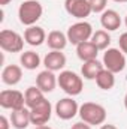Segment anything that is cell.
Returning a JSON list of instances; mask_svg holds the SVG:
<instances>
[{
    "instance_id": "cell-1",
    "label": "cell",
    "mask_w": 127,
    "mask_h": 129,
    "mask_svg": "<svg viewBox=\"0 0 127 129\" xmlns=\"http://www.w3.org/2000/svg\"><path fill=\"white\" fill-rule=\"evenodd\" d=\"M43 14V8L37 0H24L18 8V20L23 26H36Z\"/></svg>"
},
{
    "instance_id": "cell-2",
    "label": "cell",
    "mask_w": 127,
    "mask_h": 129,
    "mask_svg": "<svg viewBox=\"0 0 127 129\" xmlns=\"http://www.w3.org/2000/svg\"><path fill=\"white\" fill-rule=\"evenodd\" d=\"M79 117L82 122L88 123L90 126L103 125L106 120V108L96 102H84L79 107Z\"/></svg>"
},
{
    "instance_id": "cell-3",
    "label": "cell",
    "mask_w": 127,
    "mask_h": 129,
    "mask_svg": "<svg viewBox=\"0 0 127 129\" xmlns=\"http://www.w3.org/2000/svg\"><path fill=\"white\" fill-rule=\"evenodd\" d=\"M57 80H58L60 89L66 95L73 98L82 93L84 81H82V77H79L76 72H73V71H61L60 75L57 77Z\"/></svg>"
},
{
    "instance_id": "cell-4",
    "label": "cell",
    "mask_w": 127,
    "mask_h": 129,
    "mask_svg": "<svg viewBox=\"0 0 127 129\" xmlns=\"http://www.w3.org/2000/svg\"><path fill=\"white\" fill-rule=\"evenodd\" d=\"M24 36L15 30L3 29L0 32V48L6 53H21L24 48Z\"/></svg>"
},
{
    "instance_id": "cell-5",
    "label": "cell",
    "mask_w": 127,
    "mask_h": 129,
    "mask_svg": "<svg viewBox=\"0 0 127 129\" xmlns=\"http://www.w3.org/2000/svg\"><path fill=\"white\" fill-rule=\"evenodd\" d=\"M93 26L87 21H78L75 24H72L69 29H67V39L72 45H79L85 41H90L91 36H93Z\"/></svg>"
},
{
    "instance_id": "cell-6",
    "label": "cell",
    "mask_w": 127,
    "mask_h": 129,
    "mask_svg": "<svg viewBox=\"0 0 127 129\" xmlns=\"http://www.w3.org/2000/svg\"><path fill=\"white\" fill-rule=\"evenodd\" d=\"M102 63L105 66V69L114 72V74H118V72H123L124 68H126V54L120 50V48H108L105 50L103 53V60Z\"/></svg>"
},
{
    "instance_id": "cell-7",
    "label": "cell",
    "mask_w": 127,
    "mask_h": 129,
    "mask_svg": "<svg viewBox=\"0 0 127 129\" xmlns=\"http://www.w3.org/2000/svg\"><path fill=\"white\" fill-rule=\"evenodd\" d=\"M0 107L5 110H21L26 107V96L20 90L15 89H6L0 92Z\"/></svg>"
},
{
    "instance_id": "cell-8",
    "label": "cell",
    "mask_w": 127,
    "mask_h": 129,
    "mask_svg": "<svg viewBox=\"0 0 127 129\" xmlns=\"http://www.w3.org/2000/svg\"><path fill=\"white\" fill-rule=\"evenodd\" d=\"M52 116V105L48 99L42 101L39 105L30 108V117H32V125L34 126H42L49 122Z\"/></svg>"
},
{
    "instance_id": "cell-9",
    "label": "cell",
    "mask_w": 127,
    "mask_h": 129,
    "mask_svg": "<svg viewBox=\"0 0 127 129\" xmlns=\"http://www.w3.org/2000/svg\"><path fill=\"white\" fill-rule=\"evenodd\" d=\"M66 12L78 20H85L93 12L88 0H64Z\"/></svg>"
},
{
    "instance_id": "cell-10",
    "label": "cell",
    "mask_w": 127,
    "mask_h": 129,
    "mask_svg": "<svg viewBox=\"0 0 127 129\" xmlns=\"http://www.w3.org/2000/svg\"><path fill=\"white\" fill-rule=\"evenodd\" d=\"M79 113V105L73 98H63L55 104V114L61 120H72Z\"/></svg>"
},
{
    "instance_id": "cell-11",
    "label": "cell",
    "mask_w": 127,
    "mask_h": 129,
    "mask_svg": "<svg viewBox=\"0 0 127 129\" xmlns=\"http://www.w3.org/2000/svg\"><path fill=\"white\" fill-rule=\"evenodd\" d=\"M58 84V80H57V75L52 72V71H42L37 74L36 77V86L43 92V93H51L54 92V89L57 87Z\"/></svg>"
},
{
    "instance_id": "cell-12",
    "label": "cell",
    "mask_w": 127,
    "mask_h": 129,
    "mask_svg": "<svg viewBox=\"0 0 127 129\" xmlns=\"http://www.w3.org/2000/svg\"><path fill=\"white\" fill-rule=\"evenodd\" d=\"M121 17L114 9H105L100 15V24L106 32H115L121 27Z\"/></svg>"
},
{
    "instance_id": "cell-13",
    "label": "cell",
    "mask_w": 127,
    "mask_h": 129,
    "mask_svg": "<svg viewBox=\"0 0 127 129\" xmlns=\"http://www.w3.org/2000/svg\"><path fill=\"white\" fill-rule=\"evenodd\" d=\"M43 64L48 71H52V72H57V71H61L64 66H66V56H64L61 51H55V50H51L45 57H43Z\"/></svg>"
},
{
    "instance_id": "cell-14",
    "label": "cell",
    "mask_w": 127,
    "mask_h": 129,
    "mask_svg": "<svg viewBox=\"0 0 127 129\" xmlns=\"http://www.w3.org/2000/svg\"><path fill=\"white\" fill-rule=\"evenodd\" d=\"M23 78V66L8 64L2 71V81L6 86H17Z\"/></svg>"
},
{
    "instance_id": "cell-15",
    "label": "cell",
    "mask_w": 127,
    "mask_h": 129,
    "mask_svg": "<svg viewBox=\"0 0 127 129\" xmlns=\"http://www.w3.org/2000/svg\"><path fill=\"white\" fill-rule=\"evenodd\" d=\"M24 41L32 47H40L46 42V33L39 26H30L24 30Z\"/></svg>"
},
{
    "instance_id": "cell-16",
    "label": "cell",
    "mask_w": 127,
    "mask_h": 129,
    "mask_svg": "<svg viewBox=\"0 0 127 129\" xmlns=\"http://www.w3.org/2000/svg\"><path fill=\"white\" fill-rule=\"evenodd\" d=\"M11 125L15 129H26L29 128V125H32V117H30V110L29 108H21V110H15L11 113Z\"/></svg>"
},
{
    "instance_id": "cell-17",
    "label": "cell",
    "mask_w": 127,
    "mask_h": 129,
    "mask_svg": "<svg viewBox=\"0 0 127 129\" xmlns=\"http://www.w3.org/2000/svg\"><path fill=\"white\" fill-rule=\"evenodd\" d=\"M99 54V50L91 41H85L79 45H76V56L79 60L82 62H90V60H96Z\"/></svg>"
},
{
    "instance_id": "cell-18",
    "label": "cell",
    "mask_w": 127,
    "mask_h": 129,
    "mask_svg": "<svg viewBox=\"0 0 127 129\" xmlns=\"http://www.w3.org/2000/svg\"><path fill=\"white\" fill-rule=\"evenodd\" d=\"M69 39H67V35L60 30H52V32L48 33L46 36V44L51 50H55V51H61L66 48Z\"/></svg>"
},
{
    "instance_id": "cell-19",
    "label": "cell",
    "mask_w": 127,
    "mask_h": 129,
    "mask_svg": "<svg viewBox=\"0 0 127 129\" xmlns=\"http://www.w3.org/2000/svg\"><path fill=\"white\" fill-rule=\"evenodd\" d=\"M24 96H26V107H27L29 110L33 108V107H36V105H39L42 101L46 99V98H45V93H43L37 86H30V87H27Z\"/></svg>"
},
{
    "instance_id": "cell-20",
    "label": "cell",
    "mask_w": 127,
    "mask_h": 129,
    "mask_svg": "<svg viewBox=\"0 0 127 129\" xmlns=\"http://www.w3.org/2000/svg\"><path fill=\"white\" fill-rule=\"evenodd\" d=\"M103 68H105L103 63H100L97 59L96 60H90V62H84V64L81 66V75L85 80H96Z\"/></svg>"
},
{
    "instance_id": "cell-21",
    "label": "cell",
    "mask_w": 127,
    "mask_h": 129,
    "mask_svg": "<svg viewBox=\"0 0 127 129\" xmlns=\"http://www.w3.org/2000/svg\"><path fill=\"white\" fill-rule=\"evenodd\" d=\"M96 84L102 90H111L115 86V74L103 68L100 71V74L97 75V78H96Z\"/></svg>"
},
{
    "instance_id": "cell-22",
    "label": "cell",
    "mask_w": 127,
    "mask_h": 129,
    "mask_svg": "<svg viewBox=\"0 0 127 129\" xmlns=\"http://www.w3.org/2000/svg\"><path fill=\"white\" fill-rule=\"evenodd\" d=\"M20 63H21V66H23L24 69H27V71H34L36 68L40 66V57H39L37 53H34V51H32V50H29V51L21 53Z\"/></svg>"
},
{
    "instance_id": "cell-23",
    "label": "cell",
    "mask_w": 127,
    "mask_h": 129,
    "mask_svg": "<svg viewBox=\"0 0 127 129\" xmlns=\"http://www.w3.org/2000/svg\"><path fill=\"white\" fill-rule=\"evenodd\" d=\"M96 47L97 50H108L109 45H111V35L106 32V30H96L90 39Z\"/></svg>"
},
{
    "instance_id": "cell-24",
    "label": "cell",
    "mask_w": 127,
    "mask_h": 129,
    "mask_svg": "<svg viewBox=\"0 0 127 129\" xmlns=\"http://www.w3.org/2000/svg\"><path fill=\"white\" fill-rule=\"evenodd\" d=\"M88 2L91 5L93 12H96V14H102L106 9V3H108V0H88Z\"/></svg>"
},
{
    "instance_id": "cell-25",
    "label": "cell",
    "mask_w": 127,
    "mask_h": 129,
    "mask_svg": "<svg viewBox=\"0 0 127 129\" xmlns=\"http://www.w3.org/2000/svg\"><path fill=\"white\" fill-rule=\"evenodd\" d=\"M118 44H120V50H121L124 54H127V32H124L123 35H120Z\"/></svg>"
},
{
    "instance_id": "cell-26",
    "label": "cell",
    "mask_w": 127,
    "mask_h": 129,
    "mask_svg": "<svg viewBox=\"0 0 127 129\" xmlns=\"http://www.w3.org/2000/svg\"><path fill=\"white\" fill-rule=\"evenodd\" d=\"M11 126H12L11 122H9L5 116H2V117H0V129H9Z\"/></svg>"
},
{
    "instance_id": "cell-27",
    "label": "cell",
    "mask_w": 127,
    "mask_h": 129,
    "mask_svg": "<svg viewBox=\"0 0 127 129\" xmlns=\"http://www.w3.org/2000/svg\"><path fill=\"white\" fill-rule=\"evenodd\" d=\"M70 129H91V126H90L88 123H85V122H82V120H81V122L75 123Z\"/></svg>"
},
{
    "instance_id": "cell-28",
    "label": "cell",
    "mask_w": 127,
    "mask_h": 129,
    "mask_svg": "<svg viewBox=\"0 0 127 129\" xmlns=\"http://www.w3.org/2000/svg\"><path fill=\"white\" fill-rule=\"evenodd\" d=\"M100 129H117V126H115V125H109V123H108V125H102Z\"/></svg>"
},
{
    "instance_id": "cell-29",
    "label": "cell",
    "mask_w": 127,
    "mask_h": 129,
    "mask_svg": "<svg viewBox=\"0 0 127 129\" xmlns=\"http://www.w3.org/2000/svg\"><path fill=\"white\" fill-rule=\"evenodd\" d=\"M11 2H12V0H0V5H2V6H6V5L11 3Z\"/></svg>"
},
{
    "instance_id": "cell-30",
    "label": "cell",
    "mask_w": 127,
    "mask_h": 129,
    "mask_svg": "<svg viewBox=\"0 0 127 129\" xmlns=\"http://www.w3.org/2000/svg\"><path fill=\"white\" fill-rule=\"evenodd\" d=\"M34 129H52V128H49V126H46V125H42V126H36Z\"/></svg>"
},
{
    "instance_id": "cell-31",
    "label": "cell",
    "mask_w": 127,
    "mask_h": 129,
    "mask_svg": "<svg viewBox=\"0 0 127 129\" xmlns=\"http://www.w3.org/2000/svg\"><path fill=\"white\" fill-rule=\"evenodd\" d=\"M124 108L127 110V93H126V96H124Z\"/></svg>"
},
{
    "instance_id": "cell-32",
    "label": "cell",
    "mask_w": 127,
    "mask_h": 129,
    "mask_svg": "<svg viewBox=\"0 0 127 129\" xmlns=\"http://www.w3.org/2000/svg\"><path fill=\"white\" fill-rule=\"evenodd\" d=\"M114 2H117V3H127V0H114Z\"/></svg>"
},
{
    "instance_id": "cell-33",
    "label": "cell",
    "mask_w": 127,
    "mask_h": 129,
    "mask_svg": "<svg viewBox=\"0 0 127 129\" xmlns=\"http://www.w3.org/2000/svg\"><path fill=\"white\" fill-rule=\"evenodd\" d=\"M124 24H126V27H127V15H126V20H124Z\"/></svg>"
}]
</instances>
